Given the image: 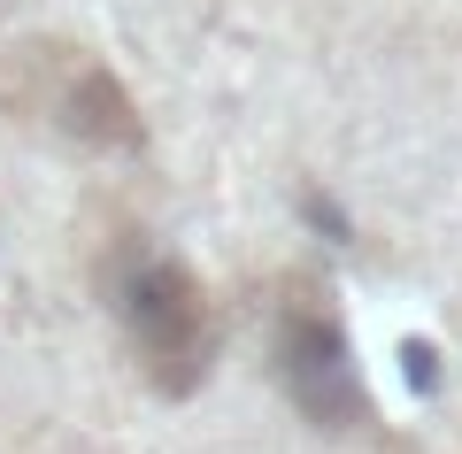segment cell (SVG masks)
Masks as SVG:
<instances>
[{"label":"cell","instance_id":"6da1fadb","mask_svg":"<svg viewBox=\"0 0 462 454\" xmlns=\"http://www.w3.org/2000/svg\"><path fill=\"white\" fill-rule=\"evenodd\" d=\"M100 292H108V316L124 324V347H132L139 377L162 393H193L200 370H208V292L200 277L170 255L147 231H124L100 262Z\"/></svg>","mask_w":462,"mask_h":454},{"label":"cell","instance_id":"3957f363","mask_svg":"<svg viewBox=\"0 0 462 454\" xmlns=\"http://www.w3.org/2000/svg\"><path fill=\"white\" fill-rule=\"evenodd\" d=\"M278 377L293 393V408L324 431H355L370 423V401H363V377H355V355H346V331L331 324V309L316 292L285 301L278 316Z\"/></svg>","mask_w":462,"mask_h":454},{"label":"cell","instance_id":"7a4b0ae2","mask_svg":"<svg viewBox=\"0 0 462 454\" xmlns=\"http://www.w3.org/2000/svg\"><path fill=\"white\" fill-rule=\"evenodd\" d=\"M0 116L47 131L62 146H93V154H132L147 139L124 78L78 39H16V47H0Z\"/></svg>","mask_w":462,"mask_h":454}]
</instances>
